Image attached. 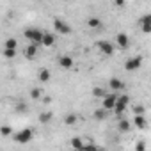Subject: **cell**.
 <instances>
[{"label":"cell","mask_w":151,"mask_h":151,"mask_svg":"<svg viewBox=\"0 0 151 151\" xmlns=\"http://www.w3.org/2000/svg\"><path fill=\"white\" fill-rule=\"evenodd\" d=\"M133 124H135L137 128H146V117H144V114H135Z\"/></svg>","instance_id":"obj_14"},{"label":"cell","mask_w":151,"mask_h":151,"mask_svg":"<svg viewBox=\"0 0 151 151\" xmlns=\"http://www.w3.org/2000/svg\"><path fill=\"white\" fill-rule=\"evenodd\" d=\"M133 112H135V114H144V107H142V105H135V107H133Z\"/></svg>","instance_id":"obj_27"},{"label":"cell","mask_w":151,"mask_h":151,"mask_svg":"<svg viewBox=\"0 0 151 151\" xmlns=\"http://www.w3.org/2000/svg\"><path fill=\"white\" fill-rule=\"evenodd\" d=\"M117 94L112 91L110 94H107L105 98H103V109H107V110H114V105H116V101H117Z\"/></svg>","instance_id":"obj_6"},{"label":"cell","mask_w":151,"mask_h":151,"mask_svg":"<svg viewBox=\"0 0 151 151\" xmlns=\"http://www.w3.org/2000/svg\"><path fill=\"white\" fill-rule=\"evenodd\" d=\"M0 133H2V137H7L11 133V128L9 126H2V130H0Z\"/></svg>","instance_id":"obj_26"},{"label":"cell","mask_w":151,"mask_h":151,"mask_svg":"<svg viewBox=\"0 0 151 151\" xmlns=\"http://www.w3.org/2000/svg\"><path fill=\"white\" fill-rule=\"evenodd\" d=\"M116 43H117V46H119L121 50H126V48L130 46V39H128V36H126L124 32H119V34L116 36Z\"/></svg>","instance_id":"obj_7"},{"label":"cell","mask_w":151,"mask_h":151,"mask_svg":"<svg viewBox=\"0 0 151 151\" xmlns=\"http://www.w3.org/2000/svg\"><path fill=\"white\" fill-rule=\"evenodd\" d=\"M142 66V57L140 55H135V57H130L126 62H124V69L126 71H135Z\"/></svg>","instance_id":"obj_4"},{"label":"cell","mask_w":151,"mask_h":151,"mask_svg":"<svg viewBox=\"0 0 151 151\" xmlns=\"http://www.w3.org/2000/svg\"><path fill=\"white\" fill-rule=\"evenodd\" d=\"M16 46H18V45H16V39L9 37V39L6 41V46H4V48H14V50H16Z\"/></svg>","instance_id":"obj_22"},{"label":"cell","mask_w":151,"mask_h":151,"mask_svg":"<svg viewBox=\"0 0 151 151\" xmlns=\"http://www.w3.org/2000/svg\"><path fill=\"white\" fill-rule=\"evenodd\" d=\"M23 53H25V57H27V59H34V57L37 55V45H36V43H30V45L25 48V52H23Z\"/></svg>","instance_id":"obj_12"},{"label":"cell","mask_w":151,"mask_h":151,"mask_svg":"<svg viewBox=\"0 0 151 151\" xmlns=\"http://www.w3.org/2000/svg\"><path fill=\"white\" fill-rule=\"evenodd\" d=\"M93 96H94V98H105L107 93H105V89H101V87H94V89H93Z\"/></svg>","instance_id":"obj_17"},{"label":"cell","mask_w":151,"mask_h":151,"mask_svg":"<svg viewBox=\"0 0 151 151\" xmlns=\"http://www.w3.org/2000/svg\"><path fill=\"white\" fill-rule=\"evenodd\" d=\"M84 146H86V142H82L78 137H75L71 140V147H75V149H84Z\"/></svg>","instance_id":"obj_16"},{"label":"cell","mask_w":151,"mask_h":151,"mask_svg":"<svg viewBox=\"0 0 151 151\" xmlns=\"http://www.w3.org/2000/svg\"><path fill=\"white\" fill-rule=\"evenodd\" d=\"M30 96H32V100H39L41 91H39V89H32V91H30Z\"/></svg>","instance_id":"obj_25"},{"label":"cell","mask_w":151,"mask_h":151,"mask_svg":"<svg viewBox=\"0 0 151 151\" xmlns=\"http://www.w3.org/2000/svg\"><path fill=\"white\" fill-rule=\"evenodd\" d=\"M64 123L66 124H75V123H77V116H75V114H69V116H66V119H64Z\"/></svg>","instance_id":"obj_21"},{"label":"cell","mask_w":151,"mask_h":151,"mask_svg":"<svg viewBox=\"0 0 151 151\" xmlns=\"http://www.w3.org/2000/svg\"><path fill=\"white\" fill-rule=\"evenodd\" d=\"M139 23H140V29H142L144 34H149L151 32V14H144L139 20Z\"/></svg>","instance_id":"obj_9"},{"label":"cell","mask_w":151,"mask_h":151,"mask_svg":"<svg viewBox=\"0 0 151 151\" xmlns=\"http://www.w3.org/2000/svg\"><path fill=\"white\" fill-rule=\"evenodd\" d=\"M14 55H16V50H14V48H4V57L13 59Z\"/></svg>","instance_id":"obj_20"},{"label":"cell","mask_w":151,"mask_h":151,"mask_svg":"<svg viewBox=\"0 0 151 151\" xmlns=\"http://www.w3.org/2000/svg\"><path fill=\"white\" fill-rule=\"evenodd\" d=\"M130 126H132V124H130L126 119H121V121H119V124H117L119 132H128V130H130Z\"/></svg>","instance_id":"obj_18"},{"label":"cell","mask_w":151,"mask_h":151,"mask_svg":"<svg viewBox=\"0 0 151 151\" xmlns=\"http://www.w3.org/2000/svg\"><path fill=\"white\" fill-rule=\"evenodd\" d=\"M105 112H107V109H103V110H96V112H94V117H96V119H105Z\"/></svg>","instance_id":"obj_24"},{"label":"cell","mask_w":151,"mask_h":151,"mask_svg":"<svg viewBox=\"0 0 151 151\" xmlns=\"http://www.w3.org/2000/svg\"><path fill=\"white\" fill-rule=\"evenodd\" d=\"M59 66H60L62 69H71V68H73V59H71L69 55H60V57H59Z\"/></svg>","instance_id":"obj_10"},{"label":"cell","mask_w":151,"mask_h":151,"mask_svg":"<svg viewBox=\"0 0 151 151\" xmlns=\"http://www.w3.org/2000/svg\"><path fill=\"white\" fill-rule=\"evenodd\" d=\"M39 80L41 82H48L50 80V71L48 69H41L39 71Z\"/></svg>","instance_id":"obj_19"},{"label":"cell","mask_w":151,"mask_h":151,"mask_svg":"<svg viewBox=\"0 0 151 151\" xmlns=\"http://www.w3.org/2000/svg\"><path fill=\"white\" fill-rule=\"evenodd\" d=\"M62 2H68V0H62Z\"/></svg>","instance_id":"obj_30"},{"label":"cell","mask_w":151,"mask_h":151,"mask_svg":"<svg viewBox=\"0 0 151 151\" xmlns=\"http://www.w3.org/2000/svg\"><path fill=\"white\" fill-rule=\"evenodd\" d=\"M32 135H34V132H32L30 128H23L22 132L14 133V140H16L18 144H27V142L32 139Z\"/></svg>","instance_id":"obj_3"},{"label":"cell","mask_w":151,"mask_h":151,"mask_svg":"<svg viewBox=\"0 0 151 151\" xmlns=\"http://www.w3.org/2000/svg\"><path fill=\"white\" fill-rule=\"evenodd\" d=\"M55 41H57V37L53 36V34H50V32H45V36H43V46H46V48H50V46H53L55 45Z\"/></svg>","instance_id":"obj_11"},{"label":"cell","mask_w":151,"mask_h":151,"mask_svg":"<svg viewBox=\"0 0 151 151\" xmlns=\"http://www.w3.org/2000/svg\"><path fill=\"white\" fill-rule=\"evenodd\" d=\"M23 36H25V37H27L30 43L41 45V43H43V36H45V32H41L39 29H34V27H30V29H25Z\"/></svg>","instance_id":"obj_1"},{"label":"cell","mask_w":151,"mask_h":151,"mask_svg":"<svg viewBox=\"0 0 151 151\" xmlns=\"http://www.w3.org/2000/svg\"><path fill=\"white\" fill-rule=\"evenodd\" d=\"M144 147H146V144H144V142H139V144H137V149H144Z\"/></svg>","instance_id":"obj_29"},{"label":"cell","mask_w":151,"mask_h":151,"mask_svg":"<svg viewBox=\"0 0 151 151\" xmlns=\"http://www.w3.org/2000/svg\"><path fill=\"white\" fill-rule=\"evenodd\" d=\"M53 29L57 30V34H71V27L64 20H59V18L53 20Z\"/></svg>","instance_id":"obj_5"},{"label":"cell","mask_w":151,"mask_h":151,"mask_svg":"<svg viewBox=\"0 0 151 151\" xmlns=\"http://www.w3.org/2000/svg\"><path fill=\"white\" fill-rule=\"evenodd\" d=\"M128 103H130V98H128L126 94L119 96L117 101H116V105H114V112H116V116H121V114L128 109Z\"/></svg>","instance_id":"obj_2"},{"label":"cell","mask_w":151,"mask_h":151,"mask_svg":"<svg viewBox=\"0 0 151 151\" xmlns=\"http://www.w3.org/2000/svg\"><path fill=\"white\" fill-rule=\"evenodd\" d=\"M109 86H110V89H112L114 93H117V91H121V89L124 87V84H123L119 78H110V80H109Z\"/></svg>","instance_id":"obj_13"},{"label":"cell","mask_w":151,"mask_h":151,"mask_svg":"<svg viewBox=\"0 0 151 151\" xmlns=\"http://www.w3.org/2000/svg\"><path fill=\"white\" fill-rule=\"evenodd\" d=\"M50 119H52V114H50V112H45V114L39 116V121H41V123H48Z\"/></svg>","instance_id":"obj_23"},{"label":"cell","mask_w":151,"mask_h":151,"mask_svg":"<svg viewBox=\"0 0 151 151\" xmlns=\"http://www.w3.org/2000/svg\"><path fill=\"white\" fill-rule=\"evenodd\" d=\"M87 25H89L91 29H100V27H101V20H100V18H89V20H87Z\"/></svg>","instance_id":"obj_15"},{"label":"cell","mask_w":151,"mask_h":151,"mask_svg":"<svg viewBox=\"0 0 151 151\" xmlns=\"http://www.w3.org/2000/svg\"><path fill=\"white\" fill-rule=\"evenodd\" d=\"M98 48L103 55H114V45L109 43V41H100L98 43Z\"/></svg>","instance_id":"obj_8"},{"label":"cell","mask_w":151,"mask_h":151,"mask_svg":"<svg viewBox=\"0 0 151 151\" xmlns=\"http://www.w3.org/2000/svg\"><path fill=\"white\" fill-rule=\"evenodd\" d=\"M114 6H117V7H123V6H124V0H114Z\"/></svg>","instance_id":"obj_28"}]
</instances>
